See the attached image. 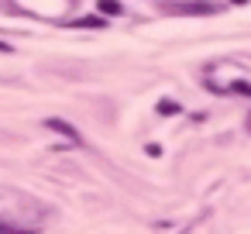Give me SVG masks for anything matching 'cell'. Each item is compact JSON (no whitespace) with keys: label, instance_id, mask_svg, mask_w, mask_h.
Masks as SVG:
<instances>
[{"label":"cell","instance_id":"6","mask_svg":"<svg viewBox=\"0 0 251 234\" xmlns=\"http://www.w3.org/2000/svg\"><path fill=\"white\" fill-rule=\"evenodd\" d=\"M158 110H162V114H176V110H179V107H176V104H172V100H165V104H162V107H158Z\"/></svg>","mask_w":251,"mask_h":234},{"label":"cell","instance_id":"5","mask_svg":"<svg viewBox=\"0 0 251 234\" xmlns=\"http://www.w3.org/2000/svg\"><path fill=\"white\" fill-rule=\"evenodd\" d=\"M79 25H83V28H97V25H103V21H100V18H83Z\"/></svg>","mask_w":251,"mask_h":234},{"label":"cell","instance_id":"1","mask_svg":"<svg viewBox=\"0 0 251 234\" xmlns=\"http://www.w3.org/2000/svg\"><path fill=\"white\" fill-rule=\"evenodd\" d=\"M169 11H182V14H217V4H210V0H169Z\"/></svg>","mask_w":251,"mask_h":234},{"label":"cell","instance_id":"2","mask_svg":"<svg viewBox=\"0 0 251 234\" xmlns=\"http://www.w3.org/2000/svg\"><path fill=\"white\" fill-rule=\"evenodd\" d=\"M45 124H49V131H59V134H66L69 141H79V134H76V131H73V128L66 124V121H59V117H49Z\"/></svg>","mask_w":251,"mask_h":234},{"label":"cell","instance_id":"4","mask_svg":"<svg viewBox=\"0 0 251 234\" xmlns=\"http://www.w3.org/2000/svg\"><path fill=\"white\" fill-rule=\"evenodd\" d=\"M230 90H234V93H244V97H251V83H230Z\"/></svg>","mask_w":251,"mask_h":234},{"label":"cell","instance_id":"8","mask_svg":"<svg viewBox=\"0 0 251 234\" xmlns=\"http://www.w3.org/2000/svg\"><path fill=\"white\" fill-rule=\"evenodd\" d=\"M234 4H244V0H234Z\"/></svg>","mask_w":251,"mask_h":234},{"label":"cell","instance_id":"3","mask_svg":"<svg viewBox=\"0 0 251 234\" xmlns=\"http://www.w3.org/2000/svg\"><path fill=\"white\" fill-rule=\"evenodd\" d=\"M100 14H121V4L117 0H100Z\"/></svg>","mask_w":251,"mask_h":234},{"label":"cell","instance_id":"7","mask_svg":"<svg viewBox=\"0 0 251 234\" xmlns=\"http://www.w3.org/2000/svg\"><path fill=\"white\" fill-rule=\"evenodd\" d=\"M0 52H11V45H7V42H0Z\"/></svg>","mask_w":251,"mask_h":234}]
</instances>
